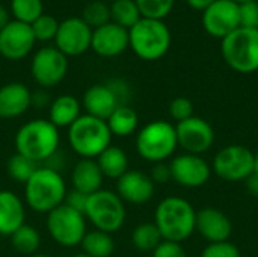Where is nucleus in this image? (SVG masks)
Returning a JSON list of instances; mask_svg holds the SVG:
<instances>
[{
	"label": "nucleus",
	"mask_w": 258,
	"mask_h": 257,
	"mask_svg": "<svg viewBox=\"0 0 258 257\" xmlns=\"http://www.w3.org/2000/svg\"><path fill=\"white\" fill-rule=\"evenodd\" d=\"M154 224L163 241L181 244L195 233L197 211L181 197H166L156 208Z\"/></svg>",
	"instance_id": "nucleus-1"
},
{
	"label": "nucleus",
	"mask_w": 258,
	"mask_h": 257,
	"mask_svg": "<svg viewBox=\"0 0 258 257\" xmlns=\"http://www.w3.org/2000/svg\"><path fill=\"white\" fill-rule=\"evenodd\" d=\"M59 129L48 120L36 118L23 124L15 135V150L35 164L50 161L59 148Z\"/></svg>",
	"instance_id": "nucleus-2"
},
{
	"label": "nucleus",
	"mask_w": 258,
	"mask_h": 257,
	"mask_svg": "<svg viewBox=\"0 0 258 257\" xmlns=\"http://www.w3.org/2000/svg\"><path fill=\"white\" fill-rule=\"evenodd\" d=\"M67 185L60 173L50 167H38L24 183L26 204L38 214H50L63 204Z\"/></svg>",
	"instance_id": "nucleus-3"
},
{
	"label": "nucleus",
	"mask_w": 258,
	"mask_h": 257,
	"mask_svg": "<svg viewBox=\"0 0 258 257\" xmlns=\"http://www.w3.org/2000/svg\"><path fill=\"white\" fill-rule=\"evenodd\" d=\"M112 141V133L104 120L92 115H80L68 127L70 147L82 159H97Z\"/></svg>",
	"instance_id": "nucleus-4"
},
{
	"label": "nucleus",
	"mask_w": 258,
	"mask_h": 257,
	"mask_svg": "<svg viewBox=\"0 0 258 257\" xmlns=\"http://www.w3.org/2000/svg\"><path fill=\"white\" fill-rule=\"evenodd\" d=\"M128 41L138 58L157 61L163 58L171 47V32L162 20L141 18L128 29Z\"/></svg>",
	"instance_id": "nucleus-5"
},
{
	"label": "nucleus",
	"mask_w": 258,
	"mask_h": 257,
	"mask_svg": "<svg viewBox=\"0 0 258 257\" xmlns=\"http://www.w3.org/2000/svg\"><path fill=\"white\" fill-rule=\"evenodd\" d=\"M178 147L175 126L156 120L144 126L136 136V150L138 155L151 164L165 162L172 158Z\"/></svg>",
	"instance_id": "nucleus-6"
},
{
	"label": "nucleus",
	"mask_w": 258,
	"mask_h": 257,
	"mask_svg": "<svg viewBox=\"0 0 258 257\" xmlns=\"http://www.w3.org/2000/svg\"><path fill=\"white\" fill-rule=\"evenodd\" d=\"M221 53L227 65L237 73L258 71V29H236L222 39Z\"/></svg>",
	"instance_id": "nucleus-7"
},
{
	"label": "nucleus",
	"mask_w": 258,
	"mask_h": 257,
	"mask_svg": "<svg viewBox=\"0 0 258 257\" xmlns=\"http://www.w3.org/2000/svg\"><path fill=\"white\" fill-rule=\"evenodd\" d=\"M85 218L89 220L97 230L112 235L125 223L124 201L116 192L100 189L88 197Z\"/></svg>",
	"instance_id": "nucleus-8"
},
{
	"label": "nucleus",
	"mask_w": 258,
	"mask_h": 257,
	"mask_svg": "<svg viewBox=\"0 0 258 257\" xmlns=\"http://www.w3.org/2000/svg\"><path fill=\"white\" fill-rule=\"evenodd\" d=\"M47 230L51 239L60 247L71 248L80 245L86 235L85 215L67 204H60L47 214Z\"/></svg>",
	"instance_id": "nucleus-9"
},
{
	"label": "nucleus",
	"mask_w": 258,
	"mask_h": 257,
	"mask_svg": "<svg viewBox=\"0 0 258 257\" xmlns=\"http://www.w3.org/2000/svg\"><path fill=\"white\" fill-rule=\"evenodd\" d=\"M212 168L225 182H245L254 173V153L240 144L227 145L215 155Z\"/></svg>",
	"instance_id": "nucleus-10"
},
{
	"label": "nucleus",
	"mask_w": 258,
	"mask_h": 257,
	"mask_svg": "<svg viewBox=\"0 0 258 257\" xmlns=\"http://www.w3.org/2000/svg\"><path fill=\"white\" fill-rule=\"evenodd\" d=\"M125 97L127 86L119 80H113L110 83H97L89 86L83 94L82 105L88 115L106 121L118 106L125 105Z\"/></svg>",
	"instance_id": "nucleus-11"
},
{
	"label": "nucleus",
	"mask_w": 258,
	"mask_h": 257,
	"mask_svg": "<svg viewBox=\"0 0 258 257\" xmlns=\"http://www.w3.org/2000/svg\"><path fill=\"white\" fill-rule=\"evenodd\" d=\"M68 71V59L56 47H42L32 58L30 73L33 80L44 86L53 88L59 85Z\"/></svg>",
	"instance_id": "nucleus-12"
},
{
	"label": "nucleus",
	"mask_w": 258,
	"mask_h": 257,
	"mask_svg": "<svg viewBox=\"0 0 258 257\" xmlns=\"http://www.w3.org/2000/svg\"><path fill=\"white\" fill-rule=\"evenodd\" d=\"M177 142L186 153L198 155L209 151L215 144V130L209 121L200 117H190L175 124Z\"/></svg>",
	"instance_id": "nucleus-13"
},
{
	"label": "nucleus",
	"mask_w": 258,
	"mask_h": 257,
	"mask_svg": "<svg viewBox=\"0 0 258 257\" xmlns=\"http://www.w3.org/2000/svg\"><path fill=\"white\" fill-rule=\"evenodd\" d=\"M203 27L213 36L224 39L240 27L239 3L233 0H216L203 11Z\"/></svg>",
	"instance_id": "nucleus-14"
},
{
	"label": "nucleus",
	"mask_w": 258,
	"mask_h": 257,
	"mask_svg": "<svg viewBox=\"0 0 258 257\" xmlns=\"http://www.w3.org/2000/svg\"><path fill=\"white\" fill-rule=\"evenodd\" d=\"M169 168L172 182L189 189L204 186L212 176V167L207 164V161L198 155L190 153L175 156L171 161Z\"/></svg>",
	"instance_id": "nucleus-15"
},
{
	"label": "nucleus",
	"mask_w": 258,
	"mask_h": 257,
	"mask_svg": "<svg viewBox=\"0 0 258 257\" xmlns=\"http://www.w3.org/2000/svg\"><path fill=\"white\" fill-rule=\"evenodd\" d=\"M92 29L79 17H71L59 23L54 44L65 56H80L91 48Z\"/></svg>",
	"instance_id": "nucleus-16"
},
{
	"label": "nucleus",
	"mask_w": 258,
	"mask_h": 257,
	"mask_svg": "<svg viewBox=\"0 0 258 257\" xmlns=\"http://www.w3.org/2000/svg\"><path fill=\"white\" fill-rule=\"evenodd\" d=\"M35 41L30 24L12 20L0 30V55L9 61H20L32 52Z\"/></svg>",
	"instance_id": "nucleus-17"
},
{
	"label": "nucleus",
	"mask_w": 258,
	"mask_h": 257,
	"mask_svg": "<svg viewBox=\"0 0 258 257\" xmlns=\"http://www.w3.org/2000/svg\"><path fill=\"white\" fill-rule=\"evenodd\" d=\"M130 47L128 29L109 21L104 26H100L92 30L91 48L101 58H113L125 52Z\"/></svg>",
	"instance_id": "nucleus-18"
},
{
	"label": "nucleus",
	"mask_w": 258,
	"mask_h": 257,
	"mask_svg": "<svg viewBox=\"0 0 258 257\" xmlns=\"http://www.w3.org/2000/svg\"><path fill=\"white\" fill-rule=\"evenodd\" d=\"M156 185L151 177L139 170H128L116 180V194L122 201L132 204L148 203L154 195Z\"/></svg>",
	"instance_id": "nucleus-19"
},
{
	"label": "nucleus",
	"mask_w": 258,
	"mask_h": 257,
	"mask_svg": "<svg viewBox=\"0 0 258 257\" xmlns=\"http://www.w3.org/2000/svg\"><path fill=\"white\" fill-rule=\"evenodd\" d=\"M195 232H200V235L210 244L225 242L231 236L233 224L230 218L219 209L204 208L200 212H197Z\"/></svg>",
	"instance_id": "nucleus-20"
},
{
	"label": "nucleus",
	"mask_w": 258,
	"mask_h": 257,
	"mask_svg": "<svg viewBox=\"0 0 258 257\" xmlns=\"http://www.w3.org/2000/svg\"><path fill=\"white\" fill-rule=\"evenodd\" d=\"M32 92L23 83L12 82L0 86V118L21 117L30 108Z\"/></svg>",
	"instance_id": "nucleus-21"
},
{
	"label": "nucleus",
	"mask_w": 258,
	"mask_h": 257,
	"mask_svg": "<svg viewBox=\"0 0 258 257\" xmlns=\"http://www.w3.org/2000/svg\"><path fill=\"white\" fill-rule=\"evenodd\" d=\"M26 211L23 200L12 191H0V236H11L24 224Z\"/></svg>",
	"instance_id": "nucleus-22"
},
{
	"label": "nucleus",
	"mask_w": 258,
	"mask_h": 257,
	"mask_svg": "<svg viewBox=\"0 0 258 257\" xmlns=\"http://www.w3.org/2000/svg\"><path fill=\"white\" fill-rule=\"evenodd\" d=\"M103 179L104 176L95 159H80L71 173V182L74 189L86 195L100 191L103 186Z\"/></svg>",
	"instance_id": "nucleus-23"
},
{
	"label": "nucleus",
	"mask_w": 258,
	"mask_h": 257,
	"mask_svg": "<svg viewBox=\"0 0 258 257\" xmlns=\"http://www.w3.org/2000/svg\"><path fill=\"white\" fill-rule=\"evenodd\" d=\"M82 105L80 101L68 94L59 95L56 97L51 103H50V118L48 121L56 126L57 129H63V127H70L82 114Z\"/></svg>",
	"instance_id": "nucleus-24"
},
{
	"label": "nucleus",
	"mask_w": 258,
	"mask_h": 257,
	"mask_svg": "<svg viewBox=\"0 0 258 257\" xmlns=\"http://www.w3.org/2000/svg\"><path fill=\"white\" fill-rule=\"evenodd\" d=\"M95 161L103 176L109 179L118 180L122 174L128 171V158L125 151L119 147L109 145L104 151L100 153V156Z\"/></svg>",
	"instance_id": "nucleus-25"
},
{
	"label": "nucleus",
	"mask_w": 258,
	"mask_h": 257,
	"mask_svg": "<svg viewBox=\"0 0 258 257\" xmlns=\"http://www.w3.org/2000/svg\"><path fill=\"white\" fill-rule=\"evenodd\" d=\"M109 130L112 133V136H119V138H125L130 136L139 126V117L136 114V111L127 105H121L118 106L112 115L106 120Z\"/></svg>",
	"instance_id": "nucleus-26"
},
{
	"label": "nucleus",
	"mask_w": 258,
	"mask_h": 257,
	"mask_svg": "<svg viewBox=\"0 0 258 257\" xmlns=\"http://www.w3.org/2000/svg\"><path fill=\"white\" fill-rule=\"evenodd\" d=\"M80 245L83 248V253L89 257H110L115 250L112 236L97 229L92 232H86Z\"/></svg>",
	"instance_id": "nucleus-27"
},
{
	"label": "nucleus",
	"mask_w": 258,
	"mask_h": 257,
	"mask_svg": "<svg viewBox=\"0 0 258 257\" xmlns=\"http://www.w3.org/2000/svg\"><path fill=\"white\" fill-rule=\"evenodd\" d=\"M9 238H11V244L14 250L26 257L36 254L41 245V236L38 230L26 223L21 227H18Z\"/></svg>",
	"instance_id": "nucleus-28"
},
{
	"label": "nucleus",
	"mask_w": 258,
	"mask_h": 257,
	"mask_svg": "<svg viewBox=\"0 0 258 257\" xmlns=\"http://www.w3.org/2000/svg\"><path fill=\"white\" fill-rule=\"evenodd\" d=\"M110 18L113 23L125 29H132L142 15L135 0H115L110 6Z\"/></svg>",
	"instance_id": "nucleus-29"
},
{
	"label": "nucleus",
	"mask_w": 258,
	"mask_h": 257,
	"mask_svg": "<svg viewBox=\"0 0 258 257\" xmlns=\"http://www.w3.org/2000/svg\"><path fill=\"white\" fill-rule=\"evenodd\" d=\"M162 241L163 238L154 223L139 224L132 233V242L141 251H154Z\"/></svg>",
	"instance_id": "nucleus-30"
},
{
	"label": "nucleus",
	"mask_w": 258,
	"mask_h": 257,
	"mask_svg": "<svg viewBox=\"0 0 258 257\" xmlns=\"http://www.w3.org/2000/svg\"><path fill=\"white\" fill-rule=\"evenodd\" d=\"M6 170H8V174L11 179L24 185L33 176V173L38 170V164H35L33 161H30L15 151V155H12L8 159Z\"/></svg>",
	"instance_id": "nucleus-31"
},
{
	"label": "nucleus",
	"mask_w": 258,
	"mask_h": 257,
	"mask_svg": "<svg viewBox=\"0 0 258 257\" xmlns=\"http://www.w3.org/2000/svg\"><path fill=\"white\" fill-rule=\"evenodd\" d=\"M11 9L17 21L32 24L42 15L41 0H11Z\"/></svg>",
	"instance_id": "nucleus-32"
},
{
	"label": "nucleus",
	"mask_w": 258,
	"mask_h": 257,
	"mask_svg": "<svg viewBox=\"0 0 258 257\" xmlns=\"http://www.w3.org/2000/svg\"><path fill=\"white\" fill-rule=\"evenodd\" d=\"M142 18L162 20L169 15L175 0H135Z\"/></svg>",
	"instance_id": "nucleus-33"
},
{
	"label": "nucleus",
	"mask_w": 258,
	"mask_h": 257,
	"mask_svg": "<svg viewBox=\"0 0 258 257\" xmlns=\"http://www.w3.org/2000/svg\"><path fill=\"white\" fill-rule=\"evenodd\" d=\"M82 20L89 27H100L110 21V6H107L104 2H91L85 6Z\"/></svg>",
	"instance_id": "nucleus-34"
},
{
	"label": "nucleus",
	"mask_w": 258,
	"mask_h": 257,
	"mask_svg": "<svg viewBox=\"0 0 258 257\" xmlns=\"http://www.w3.org/2000/svg\"><path fill=\"white\" fill-rule=\"evenodd\" d=\"M32 32L36 41H50L54 39L57 29H59V21L51 17V15H41L38 20H35L32 24Z\"/></svg>",
	"instance_id": "nucleus-35"
},
{
	"label": "nucleus",
	"mask_w": 258,
	"mask_h": 257,
	"mask_svg": "<svg viewBox=\"0 0 258 257\" xmlns=\"http://www.w3.org/2000/svg\"><path fill=\"white\" fill-rule=\"evenodd\" d=\"M169 115L174 121L181 123L190 117H194V105L186 97H177L169 105Z\"/></svg>",
	"instance_id": "nucleus-36"
},
{
	"label": "nucleus",
	"mask_w": 258,
	"mask_h": 257,
	"mask_svg": "<svg viewBox=\"0 0 258 257\" xmlns=\"http://www.w3.org/2000/svg\"><path fill=\"white\" fill-rule=\"evenodd\" d=\"M201 257H242L239 248L231 244L230 241L225 242H215L209 244L204 250Z\"/></svg>",
	"instance_id": "nucleus-37"
},
{
	"label": "nucleus",
	"mask_w": 258,
	"mask_h": 257,
	"mask_svg": "<svg viewBox=\"0 0 258 257\" xmlns=\"http://www.w3.org/2000/svg\"><path fill=\"white\" fill-rule=\"evenodd\" d=\"M240 27L258 29V0L239 5Z\"/></svg>",
	"instance_id": "nucleus-38"
},
{
	"label": "nucleus",
	"mask_w": 258,
	"mask_h": 257,
	"mask_svg": "<svg viewBox=\"0 0 258 257\" xmlns=\"http://www.w3.org/2000/svg\"><path fill=\"white\" fill-rule=\"evenodd\" d=\"M153 257H187L184 248L178 242L162 241L153 251Z\"/></svg>",
	"instance_id": "nucleus-39"
},
{
	"label": "nucleus",
	"mask_w": 258,
	"mask_h": 257,
	"mask_svg": "<svg viewBox=\"0 0 258 257\" xmlns=\"http://www.w3.org/2000/svg\"><path fill=\"white\" fill-rule=\"evenodd\" d=\"M88 197L86 194L77 191V189H71V191H67V195H65V200H63V204H67L68 208L80 212L85 215V209H86V203H88Z\"/></svg>",
	"instance_id": "nucleus-40"
},
{
	"label": "nucleus",
	"mask_w": 258,
	"mask_h": 257,
	"mask_svg": "<svg viewBox=\"0 0 258 257\" xmlns=\"http://www.w3.org/2000/svg\"><path fill=\"white\" fill-rule=\"evenodd\" d=\"M151 180L154 185H163V183H168L172 180L171 177V168H169V164H165V162H159V164H154L153 165V170H151V174H150Z\"/></svg>",
	"instance_id": "nucleus-41"
},
{
	"label": "nucleus",
	"mask_w": 258,
	"mask_h": 257,
	"mask_svg": "<svg viewBox=\"0 0 258 257\" xmlns=\"http://www.w3.org/2000/svg\"><path fill=\"white\" fill-rule=\"evenodd\" d=\"M50 105V97L42 92V91H38L35 94H32V98H30V106H35V108H45Z\"/></svg>",
	"instance_id": "nucleus-42"
},
{
	"label": "nucleus",
	"mask_w": 258,
	"mask_h": 257,
	"mask_svg": "<svg viewBox=\"0 0 258 257\" xmlns=\"http://www.w3.org/2000/svg\"><path fill=\"white\" fill-rule=\"evenodd\" d=\"M245 183H246L248 192H249L252 197L258 198V174H254V173H252V174L245 180Z\"/></svg>",
	"instance_id": "nucleus-43"
},
{
	"label": "nucleus",
	"mask_w": 258,
	"mask_h": 257,
	"mask_svg": "<svg viewBox=\"0 0 258 257\" xmlns=\"http://www.w3.org/2000/svg\"><path fill=\"white\" fill-rule=\"evenodd\" d=\"M216 0H187L189 6L197 9V11H204L207 9L212 3H215Z\"/></svg>",
	"instance_id": "nucleus-44"
},
{
	"label": "nucleus",
	"mask_w": 258,
	"mask_h": 257,
	"mask_svg": "<svg viewBox=\"0 0 258 257\" xmlns=\"http://www.w3.org/2000/svg\"><path fill=\"white\" fill-rule=\"evenodd\" d=\"M8 23H9V14H8V11L0 5V30H2Z\"/></svg>",
	"instance_id": "nucleus-45"
},
{
	"label": "nucleus",
	"mask_w": 258,
	"mask_h": 257,
	"mask_svg": "<svg viewBox=\"0 0 258 257\" xmlns=\"http://www.w3.org/2000/svg\"><path fill=\"white\" fill-rule=\"evenodd\" d=\"M254 174H258V151L254 153Z\"/></svg>",
	"instance_id": "nucleus-46"
},
{
	"label": "nucleus",
	"mask_w": 258,
	"mask_h": 257,
	"mask_svg": "<svg viewBox=\"0 0 258 257\" xmlns=\"http://www.w3.org/2000/svg\"><path fill=\"white\" fill-rule=\"evenodd\" d=\"M233 2H236V3H239V5H242V3H246V2H254V0H233Z\"/></svg>",
	"instance_id": "nucleus-47"
},
{
	"label": "nucleus",
	"mask_w": 258,
	"mask_h": 257,
	"mask_svg": "<svg viewBox=\"0 0 258 257\" xmlns=\"http://www.w3.org/2000/svg\"><path fill=\"white\" fill-rule=\"evenodd\" d=\"M29 257H51V256H47V254H33V256H29Z\"/></svg>",
	"instance_id": "nucleus-48"
},
{
	"label": "nucleus",
	"mask_w": 258,
	"mask_h": 257,
	"mask_svg": "<svg viewBox=\"0 0 258 257\" xmlns=\"http://www.w3.org/2000/svg\"><path fill=\"white\" fill-rule=\"evenodd\" d=\"M73 257H89V256H86L85 253H79V254H76V256H73Z\"/></svg>",
	"instance_id": "nucleus-49"
},
{
	"label": "nucleus",
	"mask_w": 258,
	"mask_h": 257,
	"mask_svg": "<svg viewBox=\"0 0 258 257\" xmlns=\"http://www.w3.org/2000/svg\"><path fill=\"white\" fill-rule=\"evenodd\" d=\"M113 2H115V0H113Z\"/></svg>",
	"instance_id": "nucleus-50"
}]
</instances>
